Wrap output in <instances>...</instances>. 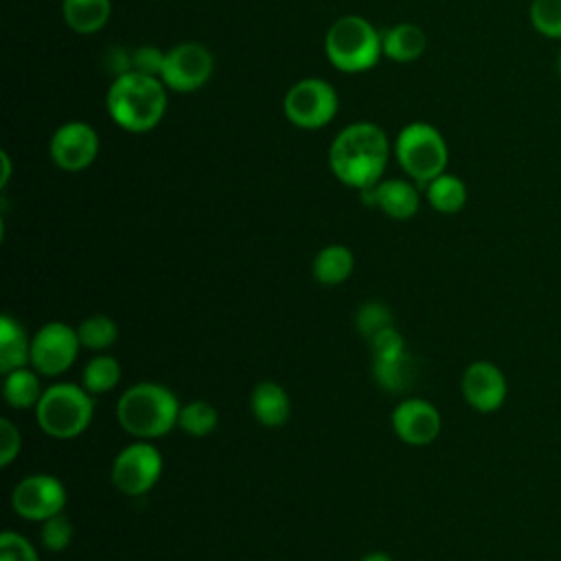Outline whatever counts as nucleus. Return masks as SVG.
Instances as JSON below:
<instances>
[{
	"mask_svg": "<svg viewBox=\"0 0 561 561\" xmlns=\"http://www.w3.org/2000/svg\"><path fill=\"white\" fill-rule=\"evenodd\" d=\"M388 153L386 131L375 123L359 121L335 136L329 149V167L342 184L366 191L381 180Z\"/></svg>",
	"mask_w": 561,
	"mask_h": 561,
	"instance_id": "f257e3e1",
	"label": "nucleus"
},
{
	"mask_svg": "<svg viewBox=\"0 0 561 561\" xmlns=\"http://www.w3.org/2000/svg\"><path fill=\"white\" fill-rule=\"evenodd\" d=\"M167 85L158 77L125 72L107 90L105 107L110 118L125 131L142 134L153 129L167 110Z\"/></svg>",
	"mask_w": 561,
	"mask_h": 561,
	"instance_id": "f03ea898",
	"label": "nucleus"
},
{
	"mask_svg": "<svg viewBox=\"0 0 561 561\" xmlns=\"http://www.w3.org/2000/svg\"><path fill=\"white\" fill-rule=\"evenodd\" d=\"M180 408L178 397L167 386L140 381L121 394L116 419L127 434L149 440L169 434L178 425Z\"/></svg>",
	"mask_w": 561,
	"mask_h": 561,
	"instance_id": "7ed1b4c3",
	"label": "nucleus"
},
{
	"mask_svg": "<svg viewBox=\"0 0 561 561\" xmlns=\"http://www.w3.org/2000/svg\"><path fill=\"white\" fill-rule=\"evenodd\" d=\"M324 53L337 70L364 72L383 55L381 33L362 15H342L324 35Z\"/></svg>",
	"mask_w": 561,
	"mask_h": 561,
	"instance_id": "20e7f679",
	"label": "nucleus"
},
{
	"mask_svg": "<svg viewBox=\"0 0 561 561\" xmlns=\"http://www.w3.org/2000/svg\"><path fill=\"white\" fill-rule=\"evenodd\" d=\"M94 414V401L83 386L53 383L42 392L35 416L44 434L53 438H75L88 430Z\"/></svg>",
	"mask_w": 561,
	"mask_h": 561,
	"instance_id": "39448f33",
	"label": "nucleus"
},
{
	"mask_svg": "<svg viewBox=\"0 0 561 561\" xmlns=\"http://www.w3.org/2000/svg\"><path fill=\"white\" fill-rule=\"evenodd\" d=\"M394 156L401 169L416 182L427 184L447 167V142L443 134L430 123L405 125L394 140Z\"/></svg>",
	"mask_w": 561,
	"mask_h": 561,
	"instance_id": "423d86ee",
	"label": "nucleus"
},
{
	"mask_svg": "<svg viewBox=\"0 0 561 561\" xmlns=\"http://www.w3.org/2000/svg\"><path fill=\"white\" fill-rule=\"evenodd\" d=\"M283 110L291 125L320 129L329 125L337 112V92L324 79H300L287 90Z\"/></svg>",
	"mask_w": 561,
	"mask_h": 561,
	"instance_id": "0eeeda50",
	"label": "nucleus"
},
{
	"mask_svg": "<svg viewBox=\"0 0 561 561\" xmlns=\"http://www.w3.org/2000/svg\"><path fill=\"white\" fill-rule=\"evenodd\" d=\"M162 454L147 440L123 447L112 462V482L125 495H145L160 480Z\"/></svg>",
	"mask_w": 561,
	"mask_h": 561,
	"instance_id": "6e6552de",
	"label": "nucleus"
},
{
	"mask_svg": "<svg viewBox=\"0 0 561 561\" xmlns=\"http://www.w3.org/2000/svg\"><path fill=\"white\" fill-rule=\"evenodd\" d=\"M79 348L77 329L59 320L46 322L31 340V366L39 375H61L75 364Z\"/></svg>",
	"mask_w": 561,
	"mask_h": 561,
	"instance_id": "1a4fd4ad",
	"label": "nucleus"
},
{
	"mask_svg": "<svg viewBox=\"0 0 561 561\" xmlns=\"http://www.w3.org/2000/svg\"><path fill=\"white\" fill-rule=\"evenodd\" d=\"M213 75V55L204 44L184 42L164 53L162 83L173 92H195Z\"/></svg>",
	"mask_w": 561,
	"mask_h": 561,
	"instance_id": "9d476101",
	"label": "nucleus"
},
{
	"mask_svg": "<svg viewBox=\"0 0 561 561\" xmlns=\"http://www.w3.org/2000/svg\"><path fill=\"white\" fill-rule=\"evenodd\" d=\"M11 506L24 519L44 522L64 511L66 489L55 476L33 473L13 486Z\"/></svg>",
	"mask_w": 561,
	"mask_h": 561,
	"instance_id": "9b49d317",
	"label": "nucleus"
},
{
	"mask_svg": "<svg viewBox=\"0 0 561 561\" xmlns=\"http://www.w3.org/2000/svg\"><path fill=\"white\" fill-rule=\"evenodd\" d=\"M50 160L64 171L90 167L99 153V136L83 121H68L55 129L48 142Z\"/></svg>",
	"mask_w": 561,
	"mask_h": 561,
	"instance_id": "f8f14e48",
	"label": "nucleus"
},
{
	"mask_svg": "<svg viewBox=\"0 0 561 561\" xmlns=\"http://www.w3.org/2000/svg\"><path fill=\"white\" fill-rule=\"evenodd\" d=\"M460 390L465 401L476 412L489 414L504 405L508 394V383L504 373L495 364L486 359H478L465 368L460 379Z\"/></svg>",
	"mask_w": 561,
	"mask_h": 561,
	"instance_id": "ddd939ff",
	"label": "nucleus"
},
{
	"mask_svg": "<svg viewBox=\"0 0 561 561\" xmlns=\"http://www.w3.org/2000/svg\"><path fill=\"white\" fill-rule=\"evenodd\" d=\"M440 412L425 399H403L392 412L394 434L414 447L430 445L440 434Z\"/></svg>",
	"mask_w": 561,
	"mask_h": 561,
	"instance_id": "4468645a",
	"label": "nucleus"
},
{
	"mask_svg": "<svg viewBox=\"0 0 561 561\" xmlns=\"http://www.w3.org/2000/svg\"><path fill=\"white\" fill-rule=\"evenodd\" d=\"M362 199L392 219L414 217L421 204L419 188L408 180H379L375 186L362 191Z\"/></svg>",
	"mask_w": 561,
	"mask_h": 561,
	"instance_id": "2eb2a0df",
	"label": "nucleus"
},
{
	"mask_svg": "<svg viewBox=\"0 0 561 561\" xmlns=\"http://www.w3.org/2000/svg\"><path fill=\"white\" fill-rule=\"evenodd\" d=\"M250 410L265 427H280L291 412V401L285 388L276 381H259L250 394Z\"/></svg>",
	"mask_w": 561,
	"mask_h": 561,
	"instance_id": "dca6fc26",
	"label": "nucleus"
},
{
	"mask_svg": "<svg viewBox=\"0 0 561 561\" xmlns=\"http://www.w3.org/2000/svg\"><path fill=\"white\" fill-rule=\"evenodd\" d=\"M381 53L399 64L414 61L425 53V33L416 24H394L381 33Z\"/></svg>",
	"mask_w": 561,
	"mask_h": 561,
	"instance_id": "f3484780",
	"label": "nucleus"
},
{
	"mask_svg": "<svg viewBox=\"0 0 561 561\" xmlns=\"http://www.w3.org/2000/svg\"><path fill=\"white\" fill-rule=\"evenodd\" d=\"M31 362V340L22 324L9 313L0 316V370L2 375Z\"/></svg>",
	"mask_w": 561,
	"mask_h": 561,
	"instance_id": "a211bd4d",
	"label": "nucleus"
},
{
	"mask_svg": "<svg viewBox=\"0 0 561 561\" xmlns=\"http://www.w3.org/2000/svg\"><path fill=\"white\" fill-rule=\"evenodd\" d=\"M61 13L75 33L92 35L107 24L112 0H64Z\"/></svg>",
	"mask_w": 561,
	"mask_h": 561,
	"instance_id": "6ab92c4d",
	"label": "nucleus"
},
{
	"mask_svg": "<svg viewBox=\"0 0 561 561\" xmlns=\"http://www.w3.org/2000/svg\"><path fill=\"white\" fill-rule=\"evenodd\" d=\"M37 375H39L37 370H31L26 366L7 373L4 383H2V397H4L7 405H11L15 410L35 408L44 392Z\"/></svg>",
	"mask_w": 561,
	"mask_h": 561,
	"instance_id": "aec40b11",
	"label": "nucleus"
},
{
	"mask_svg": "<svg viewBox=\"0 0 561 561\" xmlns=\"http://www.w3.org/2000/svg\"><path fill=\"white\" fill-rule=\"evenodd\" d=\"M353 252L346 245L333 243L322 248L313 259V276L322 285H340L353 272Z\"/></svg>",
	"mask_w": 561,
	"mask_h": 561,
	"instance_id": "412c9836",
	"label": "nucleus"
},
{
	"mask_svg": "<svg viewBox=\"0 0 561 561\" xmlns=\"http://www.w3.org/2000/svg\"><path fill=\"white\" fill-rule=\"evenodd\" d=\"M425 195L430 206L443 215H454L467 204V186L460 178L451 173H440L438 178L427 182Z\"/></svg>",
	"mask_w": 561,
	"mask_h": 561,
	"instance_id": "4be33fe9",
	"label": "nucleus"
},
{
	"mask_svg": "<svg viewBox=\"0 0 561 561\" xmlns=\"http://www.w3.org/2000/svg\"><path fill=\"white\" fill-rule=\"evenodd\" d=\"M373 375L375 381L388 392H408L414 381V362L412 355L405 351L397 357L388 359H373Z\"/></svg>",
	"mask_w": 561,
	"mask_h": 561,
	"instance_id": "5701e85b",
	"label": "nucleus"
},
{
	"mask_svg": "<svg viewBox=\"0 0 561 561\" xmlns=\"http://www.w3.org/2000/svg\"><path fill=\"white\" fill-rule=\"evenodd\" d=\"M121 381V364L112 355H96L92 357L81 375V386L90 394L110 392Z\"/></svg>",
	"mask_w": 561,
	"mask_h": 561,
	"instance_id": "b1692460",
	"label": "nucleus"
},
{
	"mask_svg": "<svg viewBox=\"0 0 561 561\" xmlns=\"http://www.w3.org/2000/svg\"><path fill=\"white\" fill-rule=\"evenodd\" d=\"M217 423H219V414L215 405H210L208 401H191L180 408L178 427L188 436H195V438L208 436L210 432L217 430Z\"/></svg>",
	"mask_w": 561,
	"mask_h": 561,
	"instance_id": "393cba45",
	"label": "nucleus"
},
{
	"mask_svg": "<svg viewBox=\"0 0 561 561\" xmlns=\"http://www.w3.org/2000/svg\"><path fill=\"white\" fill-rule=\"evenodd\" d=\"M77 335H79V342L83 348H90V351H105L110 348L116 337H118V327L116 322L110 318V316H103V313H96V316H90L85 318L79 329H77Z\"/></svg>",
	"mask_w": 561,
	"mask_h": 561,
	"instance_id": "a878e982",
	"label": "nucleus"
},
{
	"mask_svg": "<svg viewBox=\"0 0 561 561\" xmlns=\"http://www.w3.org/2000/svg\"><path fill=\"white\" fill-rule=\"evenodd\" d=\"M528 18L539 35L561 39V0H533Z\"/></svg>",
	"mask_w": 561,
	"mask_h": 561,
	"instance_id": "bb28decb",
	"label": "nucleus"
},
{
	"mask_svg": "<svg viewBox=\"0 0 561 561\" xmlns=\"http://www.w3.org/2000/svg\"><path fill=\"white\" fill-rule=\"evenodd\" d=\"M355 324H357V331H359L366 340H370V337L377 335L379 331H383V329H388V327H394V318H392V311L388 309L386 302L368 300V302H364V305L357 309Z\"/></svg>",
	"mask_w": 561,
	"mask_h": 561,
	"instance_id": "cd10ccee",
	"label": "nucleus"
},
{
	"mask_svg": "<svg viewBox=\"0 0 561 561\" xmlns=\"http://www.w3.org/2000/svg\"><path fill=\"white\" fill-rule=\"evenodd\" d=\"M72 535H75L72 522L64 515V511L42 522L39 539H42V546H44L48 552H61V550H66V548L70 546V541H72Z\"/></svg>",
	"mask_w": 561,
	"mask_h": 561,
	"instance_id": "c85d7f7f",
	"label": "nucleus"
},
{
	"mask_svg": "<svg viewBox=\"0 0 561 561\" xmlns=\"http://www.w3.org/2000/svg\"><path fill=\"white\" fill-rule=\"evenodd\" d=\"M0 561H39L31 541L13 530L0 535Z\"/></svg>",
	"mask_w": 561,
	"mask_h": 561,
	"instance_id": "c756f323",
	"label": "nucleus"
},
{
	"mask_svg": "<svg viewBox=\"0 0 561 561\" xmlns=\"http://www.w3.org/2000/svg\"><path fill=\"white\" fill-rule=\"evenodd\" d=\"M368 344H370L373 359H388V357H397V355L405 353L403 335L394 327H388V329L379 331L377 335H373L368 340Z\"/></svg>",
	"mask_w": 561,
	"mask_h": 561,
	"instance_id": "7c9ffc66",
	"label": "nucleus"
},
{
	"mask_svg": "<svg viewBox=\"0 0 561 561\" xmlns=\"http://www.w3.org/2000/svg\"><path fill=\"white\" fill-rule=\"evenodd\" d=\"M162 64H164V53L156 46H140V48L131 50V70L134 72L160 79Z\"/></svg>",
	"mask_w": 561,
	"mask_h": 561,
	"instance_id": "2f4dec72",
	"label": "nucleus"
},
{
	"mask_svg": "<svg viewBox=\"0 0 561 561\" xmlns=\"http://www.w3.org/2000/svg\"><path fill=\"white\" fill-rule=\"evenodd\" d=\"M20 445H22V438L18 427L9 419H2L0 421V467L11 465V460L20 454Z\"/></svg>",
	"mask_w": 561,
	"mask_h": 561,
	"instance_id": "473e14b6",
	"label": "nucleus"
},
{
	"mask_svg": "<svg viewBox=\"0 0 561 561\" xmlns=\"http://www.w3.org/2000/svg\"><path fill=\"white\" fill-rule=\"evenodd\" d=\"M359 561H392V559L386 552H368Z\"/></svg>",
	"mask_w": 561,
	"mask_h": 561,
	"instance_id": "72a5a7b5",
	"label": "nucleus"
},
{
	"mask_svg": "<svg viewBox=\"0 0 561 561\" xmlns=\"http://www.w3.org/2000/svg\"><path fill=\"white\" fill-rule=\"evenodd\" d=\"M2 164H4V173H2V186H4V184H7V180H9V173H11L9 156H7V153H2Z\"/></svg>",
	"mask_w": 561,
	"mask_h": 561,
	"instance_id": "f704fd0d",
	"label": "nucleus"
},
{
	"mask_svg": "<svg viewBox=\"0 0 561 561\" xmlns=\"http://www.w3.org/2000/svg\"><path fill=\"white\" fill-rule=\"evenodd\" d=\"M557 68H559V75H561V50H559V59H557Z\"/></svg>",
	"mask_w": 561,
	"mask_h": 561,
	"instance_id": "c9c22d12",
	"label": "nucleus"
}]
</instances>
